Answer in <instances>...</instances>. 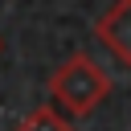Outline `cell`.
<instances>
[{"mask_svg": "<svg viewBox=\"0 0 131 131\" xmlns=\"http://www.w3.org/2000/svg\"><path fill=\"white\" fill-rule=\"evenodd\" d=\"M94 33H98V41L115 53V61L131 70V0H115V4L94 20Z\"/></svg>", "mask_w": 131, "mask_h": 131, "instance_id": "7a4b0ae2", "label": "cell"}, {"mask_svg": "<svg viewBox=\"0 0 131 131\" xmlns=\"http://www.w3.org/2000/svg\"><path fill=\"white\" fill-rule=\"evenodd\" d=\"M111 94V78L106 70L90 57V53H70L53 78H49V102L66 115V119H86L94 115Z\"/></svg>", "mask_w": 131, "mask_h": 131, "instance_id": "6da1fadb", "label": "cell"}, {"mask_svg": "<svg viewBox=\"0 0 131 131\" xmlns=\"http://www.w3.org/2000/svg\"><path fill=\"white\" fill-rule=\"evenodd\" d=\"M12 131H74V119H66L53 102H45V106H37V111H29Z\"/></svg>", "mask_w": 131, "mask_h": 131, "instance_id": "3957f363", "label": "cell"}]
</instances>
